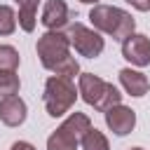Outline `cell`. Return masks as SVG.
Listing matches in <instances>:
<instances>
[{"label":"cell","mask_w":150,"mask_h":150,"mask_svg":"<svg viewBox=\"0 0 150 150\" xmlns=\"http://www.w3.org/2000/svg\"><path fill=\"white\" fill-rule=\"evenodd\" d=\"M14 2L19 7V14H16L19 28L23 33H33L35 30V21H38V5L42 0H14Z\"/></svg>","instance_id":"cell-12"},{"label":"cell","mask_w":150,"mask_h":150,"mask_svg":"<svg viewBox=\"0 0 150 150\" xmlns=\"http://www.w3.org/2000/svg\"><path fill=\"white\" fill-rule=\"evenodd\" d=\"M127 2L138 12H150V0H127Z\"/></svg>","instance_id":"cell-17"},{"label":"cell","mask_w":150,"mask_h":150,"mask_svg":"<svg viewBox=\"0 0 150 150\" xmlns=\"http://www.w3.org/2000/svg\"><path fill=\"white\" fill-rule=\"evenodd\" d=\"M80 145H82V150H110V143H108L105 134L98 131L96 127H91V129L82 136Z\"/></svg>","instance_id":"cell-13"},{"label":"cell","mask_w":150,"mask_h":150,"mask_svg":"<svg viewBox=\"0 0 150 150\" xmlns=\"http://www.w3.org/2000/svg\"><path fill=\"white\" fill-rule=\"evenodd\" d=\"M103 117H105V127L115 136H127L136 127V112L129 105H122V103L120 105H112L110 110H105Z\"/></svg>","instance_id":"cell-7"},{"label":"cell","mask_w":150,"mask_h":150,"mask_svg":"<svg viewBox=\"0 0 150 150\" xmlns=\"http://www.w3.org/2000/svg\"><path fill=\"white\" fill-rule=\"evenodd\" d=\"M122 56L136 68L150 66V38L143 33H131L122 40Z\"/></svg>","instance_id":"cell-6"},{"label":"cell","mask_w":150,"mask_h":150,"mask_svg":"<svg viewBox=\"0 0 150 150\" xmlns=\"http://www.w3.org/2000/svg\"><path fill=\"white\" fill-rule=\"evenodd\" d=\"M21 63V56H19V49L12 47V45H0V73H7V70H16Z\"/></svg>","instance_id":"cell-15"},{"label":"cell","mask_w":150,"mask_h":150,"mask_svg":"<svg viewBox=\"0 0 150 150\" xmlns=\"http://www.w3.org/2000/svg\"><path fill=\"white\" fill-rule=\"evenodd\" d=\"M80 2H84V5H98V0H80Z\"/></svg>","instance_id":"cell-19"},{"label":"cell","mask_w":150,"mask_h":150,"mask_svg":"<svg viewBox=\"0 0 150 150\" xmlns=\"http://www.w3.org/2000/svg\"><path fill=\"white\" fill-rule=\"evenodd\" d=\"M77 89L73 84V80L59 77V75H49L45 82V91H42V101H45V110L49 117H63L66 112H70V108L77 101Z\"/></svg>","instance_id":"cell-4"},{"label":"cell","mask_w":150,"mask_h":150,"mask_svg":"<svg viewBox=\"0 0 150 150\" xmlns=\"http://www.w3.org/2000/svg\"><path fill=\"white\" fill-rule=\"evenodd\" d=\"M129 150H143V148H138V145H136V148H129Z\"/></svg>","instance_id":"cell-20"},{"label":"cell","mask_w":150,"mask_h":150,"mask_svg":"<svg viewBox=\"0 0 150 150\" xmlns=\"http://www.w3.org/2000/svg\"><path fill=\"white\" fill-rule=\"evenodd\" d=\"M35 52L42 68H47L49 73L66 80L80 77V63L75 56H70V40L63 30H45L38 38Z\"/></svg>","instance_id":"cell-1"},{"label":"cell","mask_w":150,"mask_h":150,"mask_svg":"<svg viewBox=\"0 0 150 150\" xmlns=\"http://www.w3.org/2000/svg\"><path fill=\"white\" fill-rule=\"evenodd\" d=\"M66 35H68V40H70V47H75V52H77L80 56H84V59H96V56H101L103 49H105L103 35H101L98 30L80 23V21L70 23L68 30H66Z\"/></svg>","instance_id":"cell-5"},{"label":"cell","mask_w":150,"mask_h":150,"mask_svg":"<svg viewBox=\"0 0 150 150\" xmlns=\"http://www.w3.org/2000/svg\"><path fill=\"white\" fill-rule=\"evenodd\" d=\"M28 108L21 96H7L0 98V122L5 127H21L26 122Z\"/></svg>","instance_id":"cell-8"},{"label":"cell","mask_w":150,"mask_h":150,"mask_svg":"<svg viewBox=\"0 0 150 150\" xmlns=\"http://www.w3.org/2000/svg\"><path fill=\"white\" fill-rule=\"evenodd\" d=\"M16 12L9 5H0V35H12L16 30Z\"/></svg>","instance_id":"cell-16"},{"label":"cell","mask_w":150,"mask_h":150,"mask_svg":"<svg viewBox=\"0 0 150 150\" xmlns=\"http://www.w3.org/2000/svg\"><path fill=\"white\" fill-rule=\"evenodd\" d=\"M77 94L82 96V101L87 105H91L98 112H105L112 105L122 103L120 89L112 82H105V80H101L94 73H80V77H77Z\"/></svg>","instance_id":"cell-3"},{"label":"cell","mask_w":150,"mask_h":150,"mask_svg":"<svg viewBox=\"0 0 150 150\" xmlns=\"http://www.w3.org/2000/svg\"><path fill=\"white\" fill-rule=\"evenodd\" d=\"M91 127H94V124H91L89 115H84V112H77V110H75V112H70V115L61 122V127H59V129L80 143V141H82V136H84Z\"/></svg>","instance_id":"cell-11"},{"label":"cell","mask_w":150,"mask_h":150,"mask_svg":"<svg viewBox=\"0 0 150 150\" xmlns=\"http://www.w3.org/2000/svg\"><path fill=\"white\" fill-rule=\"evenodd\" d=\"M21 89V80L16 75V70H7V73H0V98H7V96H16Z\"/></svg>","instance_id":"cell-14"},{"label":"cell","mask_w":150,"mask_h":150,"mask_svg":"<svg viewBox=\"0 0 150 150\" xmlns=\"http://www.w3.org/2000/svg\"><path fill=\"white\" fill-rule=\"evenodd\" d=\"M70 19V12H68V5L63 0H47L45 7H42V26L47 30H61Z\"/></svg>","instance_id":"cell-9"},{"label":"cell","mask_w":150,"mask_h":150,"mask_svg":"<svg viewBox=\"0 0 150 150\" xmlns=\"http://www.w3.org/2000/svg\"><path fill=\"white\" fill-rule=\"evenodd\" d=\"M9 150H38V148L33 143H28V141H14Z\"/></svg>","instance_id":"cell-18"},{"label":"cell","mask_w":150,"mask_h":150,"mask_svg":"<svg viewBox=\"0 0 150 150\" xmlns=\"http://www.w3.org/2000/svg\"><path fill=\"white\" fill-rule=\"evenodd\" d=\"M89 21L94 26V30L122 42L124 38H129L131 33H136V21L134 16L122 9V7H115V5H94L91 12H89Z\"/></svg>","instance_id":"cell-2"},{"label":"cell","mask_w":150,"mask_h":150,"mask_svg":"<svg viewBox=\"0 0 150 150\" xmlns=\"http://www.w3.org/2000/svg\"><path fill=\"white\" fill-rule=\"evenodd\" d=\"M120 84L134 98H141V96H145L150 91V80L141 70H134V68H122L120 70Z\"/></svg>","instance_id":"cell-10"}]
</instances>
